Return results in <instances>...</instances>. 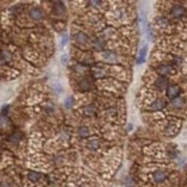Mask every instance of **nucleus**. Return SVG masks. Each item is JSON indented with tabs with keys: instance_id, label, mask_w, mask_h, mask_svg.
<instances>
[{
	"instance_id": "nucleus-1",
	"label": "nucleus",
	"mask_w": 187,
	"mask_h": 187,
	"mask_svg": "<svg viewBox=\"0 0 187 187\" xmlns=\"http://www.w3.org/2000/svg\"><path fill=\"white\" fill-rule=\"evenodd\" d=\"M180 93V88L177 85H171L167 87V91H166V94L167 97L169 98L174 99L176 97H178V96Z\"/></svg>"
},
{
	"instance_id": "nucleus-2",
	"label": "nucleus",
	"mask_w": 187,
	"mask_h": 187,
	"mask_svg": "<svg viewBox=\"0 0 187 187\" xmlns=\"http://www.w3.org/2000/svg\"><path fill=\"white\" fill-rule=\"evenodd\" d=\"M157 71H158V73L160 74L161 76H164V77H165V75L173 73L174 72V69L172 66H169V65H162V66H160V67L157 69Z\"/></svg>"
},
{
	"instance_id": "nucleus-3",
	"label": "nucleus",
	"mask_w": 187,
	"mask_h": 187,
	"mask_svg": "<svg viewBox=\"0 0 187 187\" xmlns=\"http://www.w3.org/2000/svg\"><path fill=\"white\" fill-rule=\"evenodd\" d=\"M172 15L174 17H182L185 14H186V10L184 9V7L179 6V5H176L173 7L172 11H171Z\"/></svg>"
},
{
	"instance_id": "nucleus-4",
	"label": "nucleus",
	"mask_w": 187,
	"mask_h": 187,
	"mask_svg": "<svg viewBox=\"0 0 187 187\" xmlns=\"http://www.w3.org/2000/svg\"><path fill=\"white\" fill-rule=\"evenodd\" d=\"M155 85L159 88V89H160V90H164V89H165L166 87H167V85H168V80L165 78V77H164V76H160V77H159L156 81H155Z\"/></svg>"
},
{
	"instance_id": "nucleus-5",
	"label": "nucleus",
	"mask_w": 187,
	"mask_h": 187,
	"mask_svg": "<svg viewBox=\"0 0 187 187\" xmlns=\"http://www.w3.org/2000/svg\"><path fill=\"white\" fill-rule=\"evenodd\" d=\"M167 177V174L164 171H161V170H158L156 171L154 173H153V178H154V181L157 182V183H161L163 182Z\"/></svg>"
},
{
	"instance_id": "nucleus-6",
	"label": "nucleus",
	"mask_w": 187,
	"mask_h": 187,
	"mask_svg": "<svg viewBox=\"0 0 187 187\" xmlns=\"http://www.w3.org/2000/svg\"><path fill=\"white\" fill-rule=\"evenodd\" d=\"M29 16L31 18H33L35 20H39L43 17V12L39 8H33L29 11Z\"/></svg>"
},
{
	"instance_id": "nucleus-7",
	"label": "nucleus",
	"mask_w": 187,
	"mask_h": 187,
	"mask_svg": "<svg viewBox=\"0 0 187 187\" xmlns=\"http://www.w3.org/2000/svg\"><path fill=\"white\" fill-rule=\"evenodd\" d=\"M165 106V101L164 99H157L151 104L150 108L152 110H159Z\"/></svg>"
},
{
	"instance_id": "nucleus-8",
	"label": "nucleus",
	"mask_w": 187,
	"mask_h": 187,
	"mask_svg": "<svg viewBox=\"0 0 187 187\" xmlns=\"http://www.w3.org/2000/svg\"><path fill=\"white\" fill-rule=\"evenodd\" d=\"M147 45H145L143 48H141V49L140 50V53L137 59V63L138 64H142L143 62H145V59L147 56Z\"/></svg>"
},
{
	"instance_id": "nucleus-9",
	"label": "nucleus",
	"mask_w": 187,
	"mask_h": 187,
	"mask_svg": "<svg viewBox=\"0 0 187 187\" xmlns=\"http://www.w3.org/2000/svg\"><path fill=\"white\" fill-rule=\"evenodd\" d=\"M88 41V37L84 33H79L76 36V41L79 44H86Z\"/></svg>"
},
{
	"instance_id": "nucleus-10",
	"label": "nucleus",
	"mask_w": 187,
	"mask_h": 187,
	"mask_svg": "<svg viewBox=\"0 0 187 187\" xmlns=\"http://www.w3.org/2000/svg\"><path fill=\"white\" fill-rule=\"evenodd\" d=\"M92 85V83L88 78H85L80 82V87L83 91H88V89H90Z\"/></svg>"
},
{
	"instance_id": "nucleus-11",
	"label": "nucleus",
	"mask_w": 187,
	"mask_h": 187,
	"mask_svg": "<svg viewBox=\"0 0 187 187\" xmlns=\"http://www.w3.org/2000/svg\"><path fill=\"white\" fill-rule=\"evenodd\" d=\"M172 104H173V105L175 108H177V109H180V108H182V107L184 106V105H185V100H184L182 97H176V98L173 99Z\"/></svg>"
},
{
	"instance_id": "nucleus-12",
	"label": "nucleus",
	"mask_w": 187,
	"mask_h": 187,
	"mask_svg": "<svg viewBox=\"0 0 187 187\" xmlns=\"http://www.w3.org/2000/svg\"><path fill=\"white\" fill-rule=\"evenodd\" d=\"M64 10H65L64 5H63V3H61V2L56 3V4L54 5L53 11H55V13H56V14L63 13V12L64 11Z\"/></svg>"
},
{
	"instance_id": "nucleus-13",
	"label": "nucleus",
	"mask_w": 187,
	"mask_h": 187,
	"mask_svg": "<svg viewBox=\"0 0 187 187\" xmlns=\"http://www.w3.org/2000/svg\"><path fill=\"white\" fill-rule=\"evenodd\" d=\"M21 138H22L21 134L17 132V133L12 134L9 136L8 140H9V141H11V142H17V141H19L21 140Z\"/></svg>"
},
{
	"instance_id": "nucleus-14",
	"label": "nucleus",
	"mask_w": 187,
	"mask_h": 187,
	"mask_svg": "<svg viewBox=\"0 0 187 187\" xmlns=\"http://www.w3.org/2000/svg\"><path fill=\"white\" fill-rule=\"evenodd\" d=\"M1 58L4 61H10L12 60V54L10 53L9 51H7V50H4L1 53Z\"/></svg>"
},
{
	"instance_id": "nucleus-15",
	"label": "nucleus",
	"mask_w": 187,
	"mask_h": 187,
	"mask_svg": "<svg viewBox=\"0 0 187 187\" xmlns=\"http://www.w3.org/2000/svg\"><path fill=\"white\" fill-rule=\"evenodd\" d=\"M28 178H29V179L30 181H32V182H37V181L39 179L40 175H39V173H36V172H30V173H29V175H28Z\"/></svg>"
},
{
	"instance_id": "nucleus-16",
	"label": "nucleus",
	"mask_w": 187,
	"mask_h": 187,
	"mask_svg": "<svg viewBox=\"0 0 187 187\" xmlns=\"http://www.w3.org/2000/svg\"><path fill=\"white\" fill-rule=\"evenodd\" d=\"M157 23L160 27H166L169 24V21L165 17H160L157 20Z\"/></svg>"
},
{
	"instance_id": "nucleus-17",
	"label": "nucleus",
	"mask_w": 187,
	"mask_h": 187,
	"mask_svg": "<svg viewBox=\"0 0 187 187\" xmlns=\"http://www.w3.org/2000/svg\"><path fill=\"white\" fill-rule=\"evenodd\" d=\"M94 112H95V109L92 105H88L84 109V113L87 116H92L94 114Z\"/></svg>"
},
{
	"instance_id": "nucleus-18",
	"label": "nucleus",
	"mask_w": 187,
	"mask_h": 187,
	"mask_svg": "<svg viewBox=\"0 0 187 187\" xmlns=\"http://www.w3.org/2000/svg\"><path fill=\"white\" fill-rule=\"evenodd\" d=\"M73 104H74V98L72 97H68L67 98L65 99V101H64V105L68 109L71 108L72 105H73Z\"/></svg>"
},
{
	"instance_id": "nucleus-19",
	"label": "nucleus",
	"mask_w": 187,
	"mask_h": 187,
	"mask_svg": "<svg viewBox=\"0 0 187 187\" xmlns=\"http://www.w3.org/2000/svg\"><path fill=\"white\" fill-rule=\"evenodd\" d=\"M79 134H80L81 136H82V137H86V136H88V134H89V130H88V128H86V127H81L79 129Z\"/></svg>"
},
{
	"instance_id": "nucleus-20",
	"label": "nucleus",
	"mask_w": 187,
	"mask_h": 187,
	"mask_svg": "<svg viewBox=\"0 0 187 187\" xmlns=\"http://www.w3.org/2000/svg\"><path fill=\"white\" fill-rule=\"evenodd\" d=\"M88 147L89 149H91V150H95V149H97L98 147H99V143H98L97 141L93 140V141H90L88 142Z\"/></svg>"
},
{
	"instance_id": "nucleus-21",
	"label": "nucleus",
	"mask_w": 187,
	"mask_h": 187,
	"mask_svg": "<svg viewBox=\"0 0 187 187\" xmlns=\"http://www.w3.org/2000/svg\"><path fill=\"white\" fill-rule=\"evenodd\" d=\"M147 16L145 15L144 13H141L140 15V23H141V24H142V29L145 31V29H146V24H147Z\"/></svg>"
},
{
	"instance_id": "nucleus-22",
	"label": "nucleus",
	"mask_w": 187,
	"mask_h": 187,
	"mask_svg": "<svg viewBox=\"0 0 187 187\" xmlns=\"http://www.w3.org/2000/svg\"><path fill=\"white\" fill-rule=\"evenodd\" d=\"M103 57L106 59V60H114V58H115V55L113 53H111V52H105V53H103Z\"/></svg>"
},
{
	"instance_id": "nucleus-23",
	"label": "nucleus",
	"mask_w": 187,
	"mask_h": 187,
	"mask_svg": "<svg viewBox=\"0 0 187 187\" xmlns=\"http://www.w3.org/2000/svg\"><path fill=\"white\" fill-rule=\"evenodd\" d=\"M68 36L67 34L63 35V37H62V40H61V45L62 46H65L68 43Z\"/></svg>"
},
{
	"instance_id": "nucleus-24",
	"label": "nucleus",
	"mask_w": 187,
	"mask_h": 187,
	"mask_svg": "<svg viewBox=\"0 0 187 187\" xmlns=\"http://www.w3.org/2000/svg\"><path fill=\"white\" fill-rule=\"evenodd\" d=\"M68 61V54H63V55H62V57H61V62L63 64V65H65V64H67Z\"/></svg>"
},
{
	"instance_id": "nucleus-25",
	"label": "nucleus",
	"mask_w": 187,
	"mask_h": 187,
	"mask_svg": "<svg viewBox=\"0 0 187 187\" xmlns=\"http://www.w3.org/2000/svg\"><path fill=\"white\" fill-rule=\"evenodd\" d=\"M7 122H8V119L5 117L4 116L0 117V124H6Z\"/></svg>"
},
{
	"instance_id": "nucleus-26",
	"label": "nucleus",
	"mask_w": 187,
	"mask_h": 187,
	"mask_svg": "<svg viewBox=\"0 0 187 187\" xmlns=\"http://www.w3.org/2000/svg\"><path fill=\"white\" fill-rule=\"evenodd\" d=\"M7 110H8V106L4 107V109H3V110H2V113H3L4 115H5L6 112H7Z\"/></svg>"
}]
</instances>
